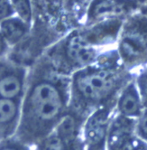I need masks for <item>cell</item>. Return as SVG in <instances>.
<instances>
[{"label":"cell","instance_id":"1","mask_svg":"<svg viewBox=\"0 0 147 150\" xmlns=\"http://www.w3.org/2000/svg\"><path fill=\"white\" fill-rule=\"evenodd\" d=\"M115 79L111 71L106 70H85L76 73L73 89L85 101L98 102L109 96L115 88Z\"/></svg>","mask_w":147,"mask_h":150},{"label":"cell","instance_id":"2","mask_svg":"<svg viewBox=\"0 0 147 150\" xmlns=\"http://www.w3.org/2000/svg\"><path fill=\"white\" fill-rule=\"evenodd\" d=\"M31 111L41 122L53 121L62 109V97L55 85L43 81L36 84L30 94Z\"/></svg>","mask_w":147,"mask_h":150},{"label":"cell","instance_id":"3","mask_svg":"<svg viewBox=\"0 0 147 150\" xmlns=\"http://www.w3.org/2000/svg\"><path fill=\"white\" fill-rule=\"evenodd\" d=\"M147 52V20L136 19L130 24L120 42V54L125 62L135 64Z\"/></svg>","mask_w":147,"mask_h":150},{"label":"cell","instance_id":"4","mask_svg":"<svg viewBox=\"0 0 147 150\" xmlns=\"http://www.w3.org/2000/svg\"><path fill=\"white\" fill-rule=\"evenodd\" d=\"M66 54L71 62L79 65H86L93 61L95 51L91 48L85 37L74 35L67 42Z\"/></svg>","mask_w":147,"mask_h":150},{"label":"cell","instance_id":"5","mask_svg":"<svg viewBox=\"0 0 147 150\" xmlns=\"http://www.w3.org/2000/svg\"><path fill=\"white\" fill-rule=\"evenodd\" d=\"M142 100L134 82L127 85L118 99V110L123 116L137 117L142 114Z\"/></svg>","mask_w":147,"mask_h":150},{"label":"cell","instance_id":"6","mask_svg":"<svg viewBox=\"0 0 147 150\" xmlns=\"http://www.w3.org/2000/svg\"><path fill=\"white\" fill-rule=\"evenodd\" d=\"M108 116V110L101 109L90 117L86 126V139L89 145L98 146L104 141L106 137Z\"/></svg>","mask_w":147,"mask_h":150},{"label":"cell","instance_id":"7","mask_svg":"<svg viewBox=\"0 0 147 150\" xmlns=\"http://www.w3.org/2000/svg\"><path fill=\"white\" fill-rule=\"evenodd\" d=\"M26 24L19 17H9L0 23V33L10 45H15L22 39L26 33Z\"/></svg>","mask_w":147,"mask_h":150},{"label":"cell","instance_id":"8","mask_svg":"<svg viewBox=\"0 0 147 150\" xmlns=\"http://www.w3.org/2000/svg\"><path fill=\"white\" fill-rule=\"evenodd\" d=\"M130 133V123L124 117H118L112 124L109 134V146L114 150H118L127 141Z\"/></svg>","mask_w":147,"mask_h":150},{"label":"cell","instance_id":"9","mask_svg":"<svg viewBox=\"0 0 147 150\" xmlns=\"http://www.w3.org/2000/svg\"><path fill=\"white\" fill-rule=\"evenodd\" d=\"M124 5L117 0H94L90 7V16L100 19L122 12Z\"/></svg>","mask_w":147,"mask_h":150},{"label":"cell","instance_id":"10","mask_svg":"<svg viewBox=\"0 0 147 150\" xmlns=\"http://www.w3.org/2000/svg\"><path fill=\"white\" fill-rule=\"evenodd\" d=\"M22 83L15 75H6L0 79V97L13 100L21 91Z\"/></svg>","mask_w":147,"mask_h":150},{"label":"cell","instance_id":"11","mask_svg":"<svg viewBox=\"0 0 147 150\" xmlns=\"http://www.w3.org/2000/svg\"><path fill=\"white\" fill-rule=\"evenodd\" d=\"M76 122L74 117L71 116L64 117L58 126L57 134L62 139L65 145H70L76 137Z\"/></svg>","mask_w":147,"mask_h":150},{"label":"cell","instance_id":"12","mask_svg":"<svg viewBox=\"0 0 147 150\" xmlns=\"http://www.w3.org/2000/svg\"><path fill=\"white\" fill-rule=\"evenodd\" d=\"M119 24L117 21H108V22H104L100 24L98 27L94 28L92 32L89 34V37H85L89 42L91 41H100L106 37H108L109 35H113L117 33L118 30Z\"/></svg>","mask_w":147,"mask_h":150},{"label":"cell","instance_id":"13","mask_svg":"<svg viewBox=\"0 0 147 150\" xmlns=\"http://www.w3.org/2000/svg\"><path fill=\"white\" fill-rule=\"evenodd\" d=\"M17 114V105L10 99H0V124H6L14 120Z\"/></svg>","mask_w":147,"mask_h":150},{"label":"cell","instance_id":"14","mask_svg":"<svg viewBox=\"0 0 147 150\" xmlns=\"http://www.w3.org/2000/svg\"><path fill=\"white\" fill-rule=\"evenodd\" d=\"M14 12L18 15V17L25 24L30 23L32 18V5L30 0H10Z\"/></svg>","mask_w":147,"mask_h":150},{"label":"cell","instance_id":"15","mask_svg":"<svg viewBox=\"0 0 147 150\" xmlns=\"http://www.w3.org/2000/svg\"><path fill=\"white\" fill-rule=\"evenodd\" d=\"M64 143L60 136L55 133L48 136L41 144V150H64Z\"/></svg>","mask_w":147,"mask_h":150},{"label":"cell","instance_id":"16","mask_svg":"<svg viewBox=\"0 0 147 150\" xmlns=\"http://www.w3.org/2000/svg\"><path fill=\"white\" fill-rule=\"evenodd\" d=\"M136 84L143 104L147 105V71L141 72Z\"/></svg>","mask_w":147,"mask_h":150},{"label":"cell","instance_id":"17","mask_svg":"<svg viewBox=\"0 0 147 150\" xmlns=\"http://www.w3.org/2000/svg\"><path fill=\"white\" fill-rule=\"evenodd\" d=\"M14 9L10 0H0V23L13 15Z\"/></svg>","mask_w":147,"mask_h":150},{"label":"cell","instance_id":"18","mask_svg":"<svg viewBox=\"0 0 147 150\" xmlns=\"http://www.w3.org/2000/svg\"><path fill=\"white\" fill-rule=\"evenodd\" d=\"M138 129H139L140 135L143 138L147 139V109L144 110L140 115Z\"/></svg>","mask_w":147,"mask_h":150},{"label":"cell","instance_id":"19","mask_svg":"<svg viewBox=\"0 0 147 150\" xmlns=\"http://www.w3.org/2000/svg\"><path fill=\"white\" fill-rule=\"evenodd\" d=\"M5 49H6V40L1 35V33H0V54L5 51Z\"/></svg>","mask_w":147,"mask_h":150},{"label":"cell","instance_id":"20","mask_svg":"<svg viewBox=\"0 0 147 150\" xmlns=\"http://www.w3.org/2000/svg\"><path fill=\"white\" fill-rule=\"evenodd\" d=\"M0 150H17L14 147H11V146H6V147H3L2 149H0Z\"/></svg>","mask_w":147,"mask_h":150},{"label":"cell","instance_id":"21","mask_svg":"<svg viewBox=\"0 0 147 150\" xmlns=\"http://www.w3.org/2000/svg\"><path fill=\"white\" fill-rule=\"evenodd\" d=\"M139 150H143V149H139Z\"/></svg>","mask_w":147,"mask_h":150}]
</instances>
